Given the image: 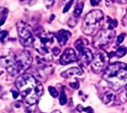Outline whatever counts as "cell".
I'll list each match as a JSON object with an SVG mask.
<instances>
[{"mask_svg": "<svg viewBox=\"0 0 127 113\" xmlns=\"http://www.w3.org/2000/svg\"><path fill=\"white\" fill-rule=\"evenodd\" d=\"M83 74V70L77 67L70 68L61 73V76L64 78H70L74 76H80Z\"/></svg>", "mask_w": 127, "mask_h": 113, "instance_id": "13", "label": "cell"}, {"mask_svg": "<svg viewBox=\"0 0 127 113\" xmlns=\"http://www.w3.org/2000/svg\"><path fill=\"white\" fill-rule=\"evenodd\" d=\"M113 98V93L111 92H106L102 97V101L105 104H108Z\"/></svg>", "mask_w": 127, "mask_h": 113, "instance_id": "16", "label": "cell"}, {"mask_svg": "<svg viewBox=\"0 0 127 113\" xmlns=\"http://www.w3.org/2000/svg\"><path fill=\"white\" fill-rule=\"evenodd\" d=\"M51 113H61L59 110H55V111H54V112H52Z\"/></svg>", "mask_w": 127, "mask_h": 113, "instance_id": "35", "label": "cell"}, {"mask_svg": "<svg viewBox=\"0 0 127 113\" xmlns=\"http://www.w3.org/2000/svg\"><path fill=\"white\" fill-rule=\"evenodd\" d=\"M54 34L51 32L43 31L35 39L34 47L38 53L47 60H52V49L51 46L54 43Z\"/></svg>", "mask_w": 127, "mask_h": 113, "instance_id": "3", "label": "cell"}, {"mask_svg": "<svg viewBox=\"0 0 127 113\" xmlns=\"http://www.w3.org/2000/svg\"><path fill=\"white\" fill-rule=\"evenodd\" d=\"M123 67H124V69H125V70L127 72V64L124 63V64H123Z\"/></svg>", "mask_w": 127, "mask_h": 113, "instance_id": "34", "label": "cell"}, {"mask_svg": "<svg viewBox=\"0 0 127 113\" xmlns=\"http://www.w3.org/2000/svg\"><path fill=\"white\" fill-rule=\"evenodd\" d=\"M103 19L104 15L101 10H94L90 11L84 18L82 25L83 32L87 35L97 34Z\"/></svg>", "mask_w": 127, "mask_h": 113, "instance_id": "4", "label": "cell"}, {"mask_svg": "<svg viewBox=\"0 0 127 113\" xmlns=\"http://www.w3.org/2000/svg\"><path fill=\"white\" fill-rule=\"evenodd\" d=\"M83 110L87 113H94V110H93V109L91 107H88L86 108H83Z\"/></svg>", "mask_w": 127, "mask_h": 113, "instance_id": "29", "label": "cell"}, {"mask_svg": "<svg viewBox=\"0 0 127 113\" xmlns=\"http://www.w3.org/2000/svg\"><path fill=\"white\" fill-rule=\"evenodd\" d=\"M48 91L50 92V95L53 97V98H57L59 95L58 92L56 90V89L53 86H49L48 87Z\"/></svg>", "mask_w": 127, "mask_h": 113, "instance_id": "20", "label": "cell"}, {"mask_svg": "<svg viewBox=\"0 0 127 113\" xmlns=\"http://www.w3.org/2000/svg\"><path fill=\"white\" fill-rule=\"evenodd\" d=\"M12 95H13V98L14 99L17 98L19 95V91H16V90H13V92H12Z\"/></svg>", "mask_w": 127, "mask_h": 113, "instance_id": "30", "label": "cell"}, {"mask_svg": "<svg viewBox=\"0 0 127 113\" xmlns=\"http://www.w3.org/2000/svg\"><path fill=\"white\" fill-rule=\"evenodd\" d=\"M118 4H126L127 2V0H114Z\"/></svg>", "mask_w": 127, "mask_h": 113, "instance_id": "31", "label": "cell"}, {"mask_svg": "<svg viewBox=\"0 0 127 113\" xmlns=\"http://www.w3.org/2000/svg\"><path fill=\"white\" fill-rule=\"evenodd\" d=\"M74 1H77V0H63V3L65 4L63 13H66V12H68L69 10V9L72 6V4H73Z\"/></svg>", "mask_w": 127, "mask_h": 113, "instance_id": "18", "label": "cell"}, {"mask_svg": "<svg viewBox=\"0 0 127 113\" xmlns=\"http://www.w3.org/2000/svg\"><path fill=\"white\" fill-rule=\"evenodd\" d=\"M112 2V0H106V6H107V7H109V6L111 5Z\"/></svg>", "mask_w": 127, "mask_h": 113, "instance_id": "32", "label": "cell"}, {"mask_svg": "<svg viewBox=\"0 0 127 113\" xmlns=\"http://www.w3.org/2000/svg\"><path fill=\"white\" fill-rule=\"evenodd\" d=\"M83 7H84V4L83 2H78L74 8V17H78L80 16V15L82 13L83 10Z\"/></svg>", "mask_w": 127, "mask_h": 113, "instance_id": "15", "label": "cell"}, {"mask_svg": "<svg viewBox=\"0 0 127 113\" xmlns=\"http://www.w3.org/2000/svg\"><path fill=\"white\" fill-rule=\"evenodd\" d=\"M45 6L48 9L50 8L54 4V0H42Z\"/></svg>", "mask_w": 127, "mask_h": 113, "instance_id": "21", "label": "cell"}, {"mask_svg": "<svg viewBox=\"0 0 127 113\" xmlns=\"http://www.w3.org/2000/svg\"><path fill=\"white\" fill-rule=\"evenodd\" d=\"M119 98H120V101L122 102V103H125L127 101V91L126 92H124L122 94H121L119 95Z\"/></svg>", "mask_w": 127, "mask_h": 113, "instance_id": "22", "label": "cell"}, {"mask_svg": "<svg viewBox=\"0 0 127 113\" xmlns=\"http://www.w3.org/2000/svg\"><path fill=\"white\" fill-rule=\"evenodd\" d=\"M71 36V32L66 30H60L54 34L55 38L57 39L58 43L61 46H64L67 43Z\"/></svg>", "mask_w": 127, "mask_h": 113, "instance_id": "12", "label": "cell"}, {"mask_svg": "<svg viewBox=\"0 0 127 113\" xmlns=\"http://www.w3.org/2000/svg\"><path fill=\"white\" fill-rule=\"evenodd\" d=\"M106 56L103 52H99L95 54L91 63L92 71L95 73H100L105 66Z\"/></svg>", "mask_w": 127, "mask_h": 113, "instance_id": "10", "label": "cell"}, {"mask_svg": "<svg viewBox=\"0 0 127 113\" xmlns=\"http://www.w3.org/2000/svg\"><path fill=\"white\" fill-rule=\"evenodd\" d=\"M74 46L78 51V61L80 64L84 67H86L89 65L92 60H93V54L92 51L89 49L85 48V42L83 39H79L74 42Z\"/></svg>", "mask_w": 127, "mask_h": 113, "instance_id": "7", "label": "cell"}, {"mask_svg": "<svg viewBox=\"0 0 127 113\" xmlns=\"http://www.w3.org/2000/svg\"><path fill=\"white\" fill-rule=\"evenodd\" d=\"M52 54H53V56H57L59 54H60V48H58L57 47H54V48H52Z\"/></svg>", "mask_w": 127, "mask_h": 113, "instance_id": "25", "label": "cell"}, {"mask_svg": "<svg viewBox=\"0 0 127 113\" xmlns=\"http://www.w3.org/2000/svg\"><path fill=\"white\" fill-rule=\"evenodd\" d=\"M0 67L7 69L8 73H10L11 75H18L16 64H15L14 55L0 57Z\"/></svg>", "mask_w": 127, "mask_h": 113, "instance_id": "9", "label": "cell"}, {"mask_svg": "<svg viewBox=\"0 0 127 113\" xmlns=\"http://www.w3.org/2000/svg\"><path fill=\"white\" fill-rule=\"evenodd\" d=\"M4 20L5 19H0V26H1L4 23Z\"/></svg>", "mask_w": 127, "mask_h": 113, "instance_id": "33", "label": "cell"}, {"mask_svg": "<svg viewBox=\"0 0 127 113\" xmlns=\"http://www.w3.org/2000/svg\"><path fill=\"white\" fill-rule=\"evenodd\" d=\"M2 73H3V72H2V71H0V75H1Z\"/></svg>", "mask_w": 127, "mask_h": 113, "instance_id": "36", "label": "cell"}, {"mask_svg": "<svg viewBox=\"0 0 127 113\" xmlns=\"http://www.w3.org/2000/svg\"><path fill=\"white\" fill-rule=\"evenodd\" d=\"M37 85L36 79L30 74H22L16 80V86L22 98L29 105H33L38 100L35 92Z\"/></svg>", "mask_w": 127, "mask_h": 113, "instance_id": "1", "label": "cell"}, {"mask_svg": "<svg viewBox=\"0 0 127 113\" xmlns=\"http://www.w3.org/2000/svg\"><path fill=\"white\" fill-rule=\"evenodd\" d=\"M21 1H26V0H21Z\"/></svg>", "mask_w": 127, "mask_h": 113, "instance_id": "38", "label": "cell"}, {"mask_svg": "<svg viewBox=\"0 0 127 113\" xmlns=\"http://www.w3.org/2000/svg\"><path fill=\"white\" fill-rule=\"evenodd\" d=\"M126 89H127V86H126Z\"/></svg>", "mask_w": 127, "mask_h": 113, "instance_id": "37", "label": "cell"}, {"mask_svg": "<svg viewBox=\"0 0 127 113\" xmlns=\"http://www.w3.org/2000/svg\"><path fill=\"white\" fill-rule=\"evenodd\" d=\"M8 35V32L7 31H0V41L1 42H4V40L5 39V38L7 37Z\"/></svg>", "mask_w": 127, "mask_h": 113, "instance_id": "23", "label": "cell"}, {"mask_svg": "<svg viewBox=\"0 0 127 113\" xmlns=\"http://www.w3.org/2000/svg\"><path fill=\"white\" fill-rule=\"evenodd\" d=\"M115 37V31L112 29H102L94 37L92 44L96 48H100L111 43Z\"/></svg>", "mask_w": 127, "mask_h": 113, "instance_id": "6", "label": "cell"}, {"mask_svg": "<svg viewBox=\"0 0 127 113\" xmlns=\"http://www.w3.org/2000/svg\"><path fill=\"white\" fill-rule=\"evenodd\" d=\"M107 24H108L107 28L113 30L118 25V21H117V19H112L111 18L108 17L107 18Z\"/></svg>", "mask_w": 127, "mask_h": 113, "instance_id": "17", "label": "cell"}, {"mask_svg": "<svg viewBox=\"0 0 127 113\" xmlns=\"http://www.w3.org/2000/svg\"><path fill=\"white\" fill-rule=\"evenodd\" d=\"M70 86H71V88L74 89H77L79 88L80 85H79V83H78L77 81H76V82H74V83H70Z\"/></svg>", "mask_w": 127, "mask_h": 113, "instance_id": "26", "label": "cell"}, {"mask_svg": "<svg viewBox=\"0 0 127 113\" xmlns=\"http://www.w3.org/2000/svg\"><path fill=\"white\" fill-rule=\"evenodd\" d=\"M17 32L19 35V42L24 47H32L34 44L35 38L33 36L31 26L20 21L16 24Z\"/></svg>", "mask_w": 127, "mask_h": 113, "instance_id": "5", "label": "cell"}, {"mask_svg": "<svg viewBox=\"0 0 127 113\" xmlns=\"http://www.w3.org/2000/svg\"><path fill=\"white\" fill-rule=\"evenodd\" d=\"M127 53V48L126 47H124V46H121L119 47L117 51L115 52H112L111 54H109V57H117L118 58H121V57H123L124 56H125Z\"/></svg>", "mask_w": 127, "mask_h": 113, "instance_id": "14", "label": "cell"}, {"mask_svg": "<svg viewBox=\"0 0 127 113\" xmlns=\"http://www.w3.org/2000/svg\"><path fill=\"white\" fill-rule=\"evenodd\" d=\"M102 0H90V2H91V4L92 6H97L100 4V2Z\"/></svg>", "mask_w": 127, "mask_h": 113, "instance_id": "28", "label": "cell"}, {"mask_svg": "<svg viewBox=\"0 0 127 113\" xmlns=\"http://www.w3.org/2000/svg\"><path fill=\"white\" fill-rule=\"evenodd\" d=\"M15 64L18 75L25 72L32 63V57L28 51H21L14 55Z\"/></svg>", "mask_w": 127, "mask_h": 113, "instance_id": "8", "label": "cell"}, {"mask_svg": "<svg viewBox=\"0 0 127 113\" xmlns=\"http://www.w3.org/2000/svg\"><path fill=\"white\" fill-rule=\"evenodd\" d=\"M122 24L124 26H127V11H126V14L124 15L123 19H122Z\"/></svg>", "mask_w": 127, "mask_h": 113, "instance_id": "27", "label": "cell"}, {"mask_svg": "<svg viewBox=\"0 0 127 113\" xmlns=\"http://www.w3.org/2000/svg\"><path fill=\"white\" fill-rule=\"evenodd\" d=\"M123 63L110 64L104 71L103 79L114 90H118L127 82V71L123 67Z\"/></svg>", "mask_w": 127, "mask_h": 113, "instance_id": "2", "label": "cell"}, {"mask_svg": "<svg viewBox=\"0 0 127 113\" xmlns=\"http://www.w3.org/2000/svg\"><path fill=\"white\" fill-rule=\"evenodd\" d=\"M67 101H68V99H67L66 94L65 93L64 91L61 92V94H60V105L63 106V105L66 104Z\"/></svg>", "mask_w": 127, "mask_h": 113, "instance_id": "19", "label": "cell"}, {"mask_svg": "<svg viewBox=\"0 0 127 113\" xmlns=\"http://www.w3.org/2000/svg\"><path fill=\"white\" fill-rule=\"evenodd\" d=\"M77 55L74 49L68 48L65 50L63 54L61 55L60 58V63L62 65H67L74 62L77 61Z\"/></svg>", "mask_w": 127, "mask_h": 113, "instance_id": "11", "label": "cell"}, {"mask_svg": "<svg viewBox=\"0 0 127 113\" xmlns=\"http://www.w3.org/2000/svg\"><path fill=\"white\" fill-rule=\"evenodd\" d=\"M126 37V34L123 33V34H121L118 37H117V43L119 45V44H121L124 40V38Z\"/></svg>", "mask_w": 127, "mask_h": 113, "instance_id": "24", "label": "cell"}]
</instances>
